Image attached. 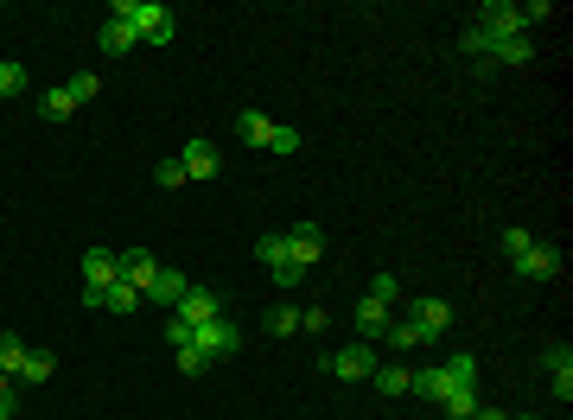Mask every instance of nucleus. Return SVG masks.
<instances>
[{"label": "nucleus", "instance_id": "aec40b11", "mask_svg": "<svg viewBox=\"0 0 573 420\" xmlns=\"http://www.w3.org/2000/svg\"><path fill=\"white\" fill-rule=\"evenodd\" d=\"M414 395H427V401H446V395H453V382H446L440 363H433V370H414Z\"/></svg>", "mask_w": 573, "mask_h": 420}, {"label": "nucleus", "instance_id": "72a5a7b5", "mask_svg": "<svg viewBox=\"0 0 573 420\" xmlns=\"http://www.w3.org/2000/svg\"><path fill=\"white\" fill-rule=\"evenodd\" d=\"M529 242H535V236H529V230H516V223H510V230H503V255H510V261H516V255H523V249H529Z\"/></svg>", "mask_w": 573, "mask_h": 420}, {"label": "nucleus", "instance_id": "ddd939ff", "mask_svg": "<svg viewBox=\"0 0 573 420\" xmlns=\"http://www.w3.org/2000/svg\"><path fill=\"white\" fill-rule=\"evenodd\" d=\"M472 26H491V32H523V7H510V0H484Z\"/></svg>", "mask_w": 573, "mask_h": 420}, {"label": "nucleus", "instance_id": "f704fd0d", "mask_svg": "<svg viewBox=\"0 0 573 420\" xmlns=\"http://www.w3.org/2000/svg\"><path fill=\"white\" fill-rule=\"evenodd\" d=\"M389 338H395V344H402V350H414V344H427V338H421V331H414L408 319H395V325H389Z\"/></svg>", "mask_w": 573, "mask_h": 420}, {"label": "nucleus", "instance_id": "1a4fd4ad", "mask_svg": "<svg viewBox=\"0 0 573 420\" xmlns=\"http://www.w3.org/2000/svg\"><path fill=\"white\" fill-rule=\"evenodd\" d=\"M281 236H287V255L300 261V268H312V261L325 255V230H319V223H293V230H281Z\"/></svg>", "mask_w": 573, "mask_h": 420}, {"label": "nucleus", "instance_id": "5701e85b", "mask_svg": "<svg viewBox=\"0 0 573 420\" xmlns=\"http://www.w3.org/2000/svg\"><path fill=\"white\" fill-rule=\"evenodd\" d=\"M102 312H141V293L128 280H115V287H102Z\"/></svg>", "mask_w": 573, "mask_h": 420}, {"label": "nucleus", "instance_id": "f3484780", "mask_svg": "<svg viewBox=\"0 0 573 420\" xmlns=\"http://www.w3.org/2000/svg\"><path fill=\"white\" fill-rule=\"evenodd\" d=\"M236 134L249 140V147H268V140H274V121H268L262 109H242V115H236Z\"/></svg>", "mask_w": 573, "mask_h": 420}, {"label": "nucleus", "instance_id": "e433bc0d", "mask_svg": "<svg viewBox=\"0 0 573 420\" xmlns=\"http://www.w3.org/2000/svg\"><path fill=\"white\" fill-rule=\"evenodd\" d=\"M548 13H554V7H548V0H529V7H523V32H529V26H542V20H548Z\"/></svg>", "mask_w": 573, "mask_h": 420}, {"label": "nucleus", "instance_id": "393cba45", "mask_svg": "<svg viewBox=\"0 0 573 420\" xmlns=\"http://www.w3.org/2000/svg\"><path fill=\"white\" fill-rule=\"evenodd\" d=\"M51 370H58V357H51V350H26L20 382H51Z\"/></svg>", "mask_w": 573, "mask_h": 420}, {"label": "nucleus", "instance_id": "20e7f679", "mask_svg": "<svg viewBox=\"0 0 573 420\" xmlns=\"http://www.w3.org/2000/svg\"><path fill=\"white\" fill-rule=\"evenodd\" d=\"M325 370H332L338 382H370L376 376V344H344V350H332V357H325Z\"/></svg>", "mask_w": 573, "mask_h": 420}, {"label": "nucleus", "instance_id": "4c0bfd02", "mask_svg": "<svg viewBox=\"0 0 573 420\" xmlns=\"http://www.w3.org/2000/svg\"><path fill=\"white\" fill-rule=\"evenodd\" d=\"M166 338H172V350L191 344V325H185V319H166Z\"/></svg>", "mask_w": 573, "mask_h": 420}, {"label": "nucleus", "instance_id": "58836bf2", "mask_svg": "<svg viewBox=\"0 0 573 420\" xmlns=\"http://www.w3.org/2000/svg\"><path fill=\"white\" fill-rule=\"evenodd\" d=\"M20 414V395H0V420H13Z\"/></svg>", "mask_w": 573, "mask_h": 420}, {"label": "nucleus", "instance_id": "39448f33", "mask_svg": "<svg viewBox=\"0 0 573 420\" xmlns=\"http://www.w3.org/2000/svg\"><path fill=\"white\" fill-rule=\"evenodd\" d=\"M255 255H262V268H274V280H281V287H300V261L287 255V236L281 230H268V236H255Z\"/></svg>", "mask_w": 573, "mask_h": 420}, {"label": "nucleus", "instance_id": "0eeeda50", "mask_svg": "<svg viewBox=\"0 0 573 420\" xmlns=\"http://www.w3.org/2000/svg\"><path fill=\"white\" fill-rule=\"evenodd\" d=\"M510 268L523 274V280H554V274H561V249H548V242H529V249L516 255Z\"/></svg>", "mask_w": 573, "mask_h": 420}, {"label": "nucleus", "instance_id": "6ab92c4d", "mask_svg": "<svg viewBox=\"0 0 573 420\" xmlns=\"http://www.w3.org/2000/svg\"><path fill=\"white\" fill-rule=\"evenodd\" d=\"M440 370H446V382H453V389H478V357H465V350H459V357H446Z\"/></svg>", "mask_w": 573, "mask_h": 420}, {"label": "nucleus", "instance_id": "dca6fc26", "mask_svg": "<svg viewBox=\"0 0 573 420\" xmlns=\"http://www.w3.org/2000/svg\"><path fill=\"white\" fill-rule=\"evenodd\" d=\"M548 382H554V395H561V401L573 395V350H567V344L548 350Z\"/></svg>", "mask_w": 573, "mask_h": 420}, {"label": "nucleus", "instance_id": "a211bd4d", "mask_svg": "<svg viewBox=\"0 0 573 420\" xmlns=\"http://www.w3.org/2000/svg\"><path fill=\"white\" fill-rule=\"evenodd\" d=\"M39 115H45V121H71V115H77V96L64 90V83H51V90L39 96Z\"/></svg>", "mask_w": 573, "mask_h": 420}, {"label": "nucleus", "instance_id": "4468645a", "mask_svg": "<svg viewBox=\"0 0 573 420\" xmlns=\"http://www.w3.org/2000/svg\"><path fill=\"white\" fill-rule=\"evenodd\" d=\"M121 280V261L109 255V249H90L83 255V287H115Z\"/></svg>", "mask_w": 573, "mask_h": 420}, {"label": "nucleus", "instance_id": "cd10ccee", "mask_svg": "<svg viewBox=\"0 0 573 420\" xmlns=\"http://www.w3.org/2000/svg\"><path fill=\"white\" fill-rule=\"evenodd\" d=\"M370 300H382V306H395V300H402V280H395L389 268H382V274L370 280Z\"/></svg>", "mask_w": 573, "mask_h": 420}, {"label": "nucleus", "instance_id": "412c9836", "mask_svg": "<svg viewBox=\"0 0 573 420\" xmlns=\"http://www.w3.org/2000/svg\"><path fill=\"white\" fill-rule=\"evenodd\" d=\"M370 382L395 401V395H408V389H414V370H408V363H402V370H382V363H376V376H370Z\"/></svg>", "mask_w": 573, "mask_h": 420}, {"label": "nucleus", "instance_id": "2f4dec72", "mask_svg": "<svg viewBox=\"0 0 573 420\" xmlns=\"http://www.w3.org/2000/svg\"><path fill=\"white\" fill-rule=\"evenodd\" d=\"M153 185L179 191V185H185V166H179V160H160V166H153Z\"/></svg>", "mask_w": 573, "mask_h": 420}, {"label": "nucleus", "instance_id": "c756f323", "mask_svg": "<svg viewBox=\"0 0 573 420\" xmlns=\"http://www.w3.org/2000/svg\"><path fill=\"white\" fill-rule=\"evenodd\" d=\"M306 140H300V128H287V121H274V140H268V153H300Z\"/></svg>", "mask_w": 573, "mask_h": 420}, {"label": "nucleus", "instance_id": "7c9ffc66", "mask_svg": "<svg viewBox=\"0 0 573 420\" xmlns=\"http://www.w3.org/2000/svg\"><path fill=\"white\" fill-rule=\"evenodd\" d=\"M64 90H71V96H77V109H83V102H96L102 77H96V70H83V77H71V83H64Z\"/></svg>", "mask_w": 573, "mask_h": 420}, {"label": "nucleus", "instance_id": "ea45409f", "mask_svg": "<svg viewBox=\"0 0 573 420\" xmlns=\"http://www.w3.org/2000/svg\"><path fill=\"white\" fill-rule=\"evenodd\" d=\"M0 395H13V376L7 370H0Z\"/></svg>", "mask_w": 573, "mask_h": 420}, {"label": "nucleus", "instance_id": "f03ea898", "mask_svg": "<svg viewBox=\"0 0 573 420\" xmlns=\"http://www.w3.org/2000/svg\"><path fill=\"white\" fill-rule=\"evenodd\" d=\"M459 51H472V58H497V64H535V45H529V32H491V26H465V32H459Z\"/></svg>", "mask_w": 573, "mask_h": 420}, {"label": "nucleus", "instance_id": "c85d7f7f", "mask_svg": "<svg viewBox=\"0 0 573 420\" xmlns=\"http://www.w3.org/2000/svg\"><path fill=\"white\" fill-rule=\"evenodd\" d=\"M172 357H179V376H204V370H211L198 344H179V350H172Z\"/></svg>", "mask_w": 573, "mask_h": 420}, {"label": "nucleus", "instance_id": "9d476101", "mask_svg": "<svg viewBox=\"0 0 573 420\" xmlns=\"http://www.w3.org/2000/svg\"><path fill=\"white\" fill-rule=\"evenodd\" d=\"M179 166H185V179H204V185H211L217 172H223V160H217V147H211V140H185Z\"/></svg>", "mask_w": 573, "mask_h": 420}, {"label": "nucleus", "instance_id": "2eb2a0df", "mask_svg": "<svg viewBox=\"0 0 573 420\" xmlns=\"http://www.w3.org/2000/svg\"><path fill=\"white\" fill-rule=\"evenodd\" d=\"M185 293H191V280H185L179 268H160V280L147 287V300H153V306H179Z\"/></svg>", "mask_w": 573, "mask_h": 420}, {"label": "nucleus", "instance_id": "c9c22d12", "mask_svg": "<svg viewBox=\"0 0 573 420\" xmlns=\"http://www.w3.org/2000/svg\"><path fill=\"white\" fill-rule=\"evenodd\" d=\"M325 325H332V312H325V306H306L300 312V331H325Z\"/></svg>", "mask_w": 573, "mask_h": 420}, {"label": "nucleus", "instance_id": "473e14b6", "mask_svg": "<svg viewBox=\"0 0 573 420\" xmlns=\"http://www.w3.org/2000/svg\"><path fill=\"white\" fill-rule=\"evenodd\" d=\"M26 90V64H0V96H20Z\"/></svg>", "mask_w": 573, "mask_h": 420}, {"label": "nucleus", "instance_id": "f257e3e1", "mask_svg": "<svg viewBox=\"0 0 573 420\" xmlns=\"http://www.w3.org/2000/svg\"><path fill=\"white\" fill-rule=\"evenodd\" d=\"M109 20L134 26V39H141V45H172V32H179L172 7H160V0H109Z\"/></svg>", "mask_w": 573, "mask_h": 420}, {"label": "nucleus", "instance_id": "f8f14e48", "mask_svg": "<svg viewBox=\"0 0 573 420\" xmlns=\"http://www.w3.org/2000/svg\"><path fill=\"white\" fill-rule=\"evenodd\" d=\"M389 325H395V312L382 306V300H363V306H357V338H363V344L389 338Z\"/></svg>", "mask_w": 573, "mask_h": 420}, {"label": "nucleus", "instance_id": "bb28decb", "mask_svg": "<svg viewBox=\"0 0 573 420\" xmlns=\"http://www.w3.org/2000/svg\"><path fill=\"white\" fill-rule=\"evenodd\" d=\"M262 325H268V338H293V331H300V306H274Z\"/></svg>", "mask_w": 573, "mask_h": 420}, {"label": "nucleus", "instance_id": "4be33fe9", "mask_svg": "<svg viewBox=\"0 0 573 420\" xmlns=\"http://www.w3.org/2000/svg\"><path fill=\"white\" fill-rule=\"evenodd\" d=\"M440 408H446V420H478L484 401H478V389H453V395L440 401Z\"/></svg>", "mask_w": 573, "mask_h": 420}, {"label": "nucleus", "instance_id": "a878e982", "mask_svg": "<svg viewBox=\"0 0 573 420\" xmlns=\"http://www.w3.org/2000/svg\"><path fill=\"white\" fill-rule=\"evenodd\" d=\"M134 45H141V39H134V26L102 20V51H115V58H121V51H134Z\"/></svg>", "mask_w": 573, "mask_h": 420}, {"label": "nucleus", "instance_id": "7ed1b4c3", "mask_svg": "<svg viewBox=\"0 0 573 420\" xmlns=\"http://www.w3.org/2000/svg\"><path fill=\"white\" fill-rule=\"evenodd\" d=\"M191 344L204 350V363H223V357H236V350H242V325L236 319H204L198 331H191Z\"/></svg>", "mask_w": 573, "mask_h": 420}, {"label": "nucleus", "instance_id": "a19ab883", "mask_svg": "<svg viewBox=\"0 0 573 420\" xmlns=\"http://www.w3.org/2000/svg\"><path fill=\"white\" fill-rule=\"evenodd\" d=\"M523 420H535V414H523Z\"/></svg>", "mask_w": 573, "mask_h": 420}, {"label": "nucleus", "instance_id": "9b49d317", "mask_svg": "<svg viewBox=\"0 0 573 420\" xmlns=\"http://www.w3.org/2000/svg\"><path fill=\"white\" fill-rule=\"evenodd\" d=\"M115 261H121V280H128V287H134V293L147 300V287L160 280V261H153L147 249H128V255H115Z\"/></svg>", "mask_w": 573, "mask_h": 420}, {"label": "nucleus", "instance_id": "6e6552de", "mask_svg": "<svg viewBox=\"0 0 573 420\" xmlns=\"http://www.w3.org/2000/svg\"><path fill=\"white\" fill-rule=\"evenodd\" d=\"M402 319H408L414 331H421V338H440V331L453 325V306H446V300H414V306L402 312Z\"/></svg>", "mask_w": 573, "mask_h": 420}, {"label": "nucleus", "instance_id": "b1692460", "mask_svg": "<svg viewBox=\"0 0 573 420\" xmlns=\"http://www.w3.org/2000/svg\"><path fill=\"white\" fill-rule=\"evenodd\" d=\"M20 363H26V338H20V331H0V370L20 376Z\"/></svg>", "mask_w": 573, "mask_h": 420}, {"label": "nucleus", "instance_id": "423d86ee", "mask_svg": "<svg viewBox=\"0 0 573 420\" xmlns=\"http://www.w3.org/2000/svg\"><path fill=\"white\" fill-rule=\"evenodd\" d=\"M172 319H185L191 331H198L204 319H223V293H211V287H191L179 306H172Z\"/></svg>", "mask_w": 573, "mask_h": 420}]
</instances>
